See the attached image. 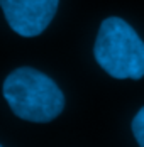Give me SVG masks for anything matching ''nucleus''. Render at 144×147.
Segmentation results:
<instances>
[{
    "instance_id": "nucleus-4",
    "label": "nucleus",
    "mask_w": 144,
    "mask_h": 147,
    "mask_svg": "<svg viewBox=\"0 0 144 147\" xmlns=\"http://www.w3.org/2000/svg\"><path fill=\"white\" fill-rule=\"evenodd\" d=\"M132 134L139 147H144V107L136 113V117L132 120Z\"/></svg>"
},
{
    "instance_id": "nucleus-5",
    "label": "nucleus",
    "mask_w": 144,
    "mask_h": 147,
    "mask_svg": "<svg viewBox=\"0 0 144 147\" xmlns=\"http://www.w3.org/2000/svg\"><path fill=\"white\" fill-rule=\"evenodd\" d=\"M0 147H2V146H0Z\"/></svg>"
},
{
    "instance_id": "nucleus-2",
    "label": "nucleus",
    "mask_w": 144,
    "mask_h": 147,
    "mask_svg": "<svg viewBox=\"0 0 144 147\" xmlns=\"http://www.w3.org/2000/svg\"><path fill=\"white\" fill-rule=\"evenodd\" d=\"M97 63L117 80H141L144 76V42L137 32L119 17L100 24L93 46Z\"/></svg>"
},
{
    "instance_id": "nucleus-3",
    "label": "nucleus",
    "mask_w": 144,
    "mask_h": 147,
    "mask_svg": "<svg viewBox=\"0 0 144 147\" xmlns=\"http://www.w3.org/2000/svg\"><path fill=\"white\" fill-rule=\"evenodd\" d=\"M59 0H0L5 20L22 37H36L51 24Z\"/></svg>"
},
{
    "instance_id": "nucleus-1",
    "label": "nucleus",
    "mask_w": 144,
    "mask_h": 147,
    "mask_svg": "<svg viewBox=\"0 0 144 147\" xmlns=\"http://www.w3.org/2000/svg\"><path fill=\"white\" fill-rule=\"evenodd\" d=\"M3 96L22 120L46 123L65 108V95L56 83L34 68H17L3 81Z\"/></svg>"
}]
</instances>
